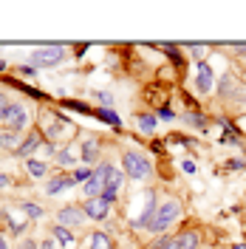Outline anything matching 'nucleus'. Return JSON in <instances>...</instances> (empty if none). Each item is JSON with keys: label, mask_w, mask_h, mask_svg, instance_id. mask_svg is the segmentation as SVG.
<instances>
[{"label": "nucleus", "mask_w": 246, "mask_h": 249, "mask_svg": "<svg viewBox=\"0 0 246 249\" xmlns=\"http://www.w3.org/2000/svg\"><path fill=\"white\" fill-rule=\"evenodd\" d=\"M65 130H71V124L68 122H54L51 124V127H48V139H60V136H68V133H65Z\"/></svg>", "instance_id": "dca6fc26"}, {"label": "nucleus", "mask_w": 246, "mask_h": 249, "mask_svg": "<svg viewBox=\"0 0 246 249\" xmlns=\"http://www.w3.org/2000/svg\"><path fill=\"white\" fill-rule=\"evenodd\" d=\"M153 249H176V241H170V238H161Z\"/></svg>", "instance_id": "393cba45"}, {"label": "nucleus", "mask_w": 246, "mask_h": 249, "mask_svg": "<svg viewBox=\"0 0 246 249\" xmlns=\"http://www.w3.org/2000/svg\"><path fill=\"white\" fill-rule=\"evenodd\" d=\"M139 124H141L144 133H150V130H156V116L153 113H141V116H139Z\"/></svg>", "instance_id": "a211bd4d"}, {"label": "nucleus", "mask_w": 246, "mask_h": 249, "mask_svg": "<svg viewBox=\"0 0 246 249\" xmlns=\"http://www.w3.org/2000/svg\"><path fill=\"white\" fill-rule=\"evenodd\" d=\"M65 57V48L62 46H46V48H37L31 54V65H43V68H51Z\"/></svg>", "instance_id": "7ed1b4c3"}, {"label": "nucleus", "mask_w": 246, "mask_h": 249, "mask_svg": "<svg viewBox=\"0 0 246 249\" xmlns=\"http://www.w3.org/2000/svg\"><path fill=\"white\" fill-rule=\"evenodd\" d=\"M91 249H113L108 232H93L91 235Z\"/></svg>", "instance_id": "4468645a"}, {"label": "nucleus", "mask_w": 246, "mask_h": 249, "mask_svg": "<svg viewBox=\"0 0 246 249\" xmlns=\"http://www.w3.org/2000/svg\"><path fill=\"white\" fill-rule=\"evenodd\" d=\"M0 147L3 150H17L20 147V133L17 130H3L0 133Z\"/></svg>", "instance_id": "9b49d317"}, {"label": "nucleus", "mask_w": 246, "mask_h": 249, "mask_svg": "<svg viewBox=\"0 0 246 249\" xmlns=\"http://www.w3.org/2000/svg\"><path fill=\"white\" fill-rule=\"evenodd\" d=\"M71 176H74V181L79 184V181H88L93 173H91V170H77V173H71Z\"/></svg>", "instance_id": "b1692460"}, {"label": "nucleus", "mask_w": 246, "mask_h": 249, "mask_svg": "<svg viewBox=\"0 0 246 249\" xmlns=\"http://www.w3.org/2000/svg\"><path fill=\"white\" fill-rule=\"evenodd\" d=\"M96 116H99V119H105V122H110V124H113V127H119V116H116L113 110L102 108V110H96Z\"/></svg>", "instance_id": "aec40b11"}, {"label": "nucleus", "mask_w": 246, "mask_h": 249, "mask_svg": "<svg viewBox=\"0 0 246 249\" xmlns=\"http://www.w3.org/2000/svg\"><path fill=\"white\" fill-rule=\"evenodd\" d=\"M0 249H6V241H3V235H0Z\"/></svg>", "instance_id": "c756f323"}, {"label": "nucleus", "mask_w": 246, "mask_h": 249, "mask_svg": "<svg viewBox=\"0 0 246 249\" xmlns=\"http://www.w3.org/2000/svg\"><path fill=\"white\" fill-rule=\"evenodd\" d=\"M9 108H12V102L0 93V122H6V113H9Z\"/></svg>", "instance_id": "4be33fe9"}, {"label": "nucleus", "mask_w": 246, "mask_h": 249, "mask_svg": "<svg viewBox=\"0 0 246 249\" xmlns=\"http://www.w3.org/2000/svg\"><path fill=\"white\" fill-rule=\"evenodd\" d=\"M57 161L68 167V164H74V153H71V150H60V156H57Z\"/></svg>", "instance_id": "5701e85b"}, {"label": "nucleus", "mask_w": 246, "mask_h": 249, "mask_svg": "<svg viewBox=\"0 0 246 249\" xmlns=\"http://www.w3.org/2000/svg\"><path fill=\"white\" fill-rule=\"evenodd\" d=\"M26 122H29V113H26V108L23 105H12L9 108V113H6V124H9V130H23L26 127Z\"/></svg>", "instance_id": "20e7f679"}, {"label": "nucleus", "mask_w": 246, "mask_h": 249, "mask_svg": "<svg viewBox=\"0 0 246 249\" xmlns=\"http://www.w3.org/2000/svg\"><path fill=\"white\" fill-rule=\"evenodd\" d=\"M17 249H37V244H34V241H23Z\"/></svg>", "instance_id": "cd10ccee"}, {"label": "nucleus", "mask_w": 246, "mask_h": 249, "mask_svg": "<svg viewBox=\"0 0 246 249\" xmlns=\"http://www.w3.org/2000/svg\"><path fill=\"white\" fill-rule=\"evenodd\" d=\"M43 144V139H40V133H29V139L23 142L20 147H17V156H31L37 147Z\"/></svg>", "instance_id": "9d476101"}, {"label": "nucleus", "mask_w": 246, "mask_h": 249, "mask_svg": "<svg viewBox=\"0 0 246 249\" xmlns=\"http://www.w3.org/2000/svg\"><path fill=\"white\" fill-rule=\"evenodd\" d=\"M198 247V232H181L176 238V249H195Z\"/></svg>", "instance_id": "f8f14e48"}, {"label": "nucleus", "mask_w": 246, "mask_h": 249, "mask_svg": "<svg viewBox=\"0 0 246 249\" xmlns=\"http://www.w3.org/2000/svg\"><path fill=\"white\" fill-rule=\"evenodd\" d=\"M0 187H6V176H0Z\"/></svg>", "instance_id": "7c9ffc66"}, {"label": "nucleus", "mask_w": 246, "mask_h": 249, "mask_svg": "<svg viewBox=\"0 0 246 249\" xmlns=\"http://www.w3.org/2000/svg\"><path fill=\"white\" fill-rule=\"evenodd\" d=\"M238 54H244V57H246V46H241V48H238Z\"/></svg>", "instance_id": "c85d7f7f"}, {"label": "nucleus", "mask_w": 246, "mask_h": 249, "mask_svg": "<svg viewBox=\"0 0 246 249\" xmlns=\"http://www.w3.org/2000/svg\"><path fill=\"white\" fill-rule=\"evenodd\" d=\"M158 116H161V119H173V110H170V108H161V110H158Z\"/></svg>", "instance_id": "bb28decb"}, {"label": "nucleus", "mask_w": 246, "mask_h": 249, "mask_svg": "<svg viewBox=\"0 0 246 249\" xmlns=\"http://www.w3.org/2000/svg\"><path fill=\"white\" fill-rule=\"evenodd\" d=\"M57 221H60V224H68V227H77V224L85 221V213H82V210H74V207H65V210L57 213Z\"/></svg>", "instance_id": "0eeeda50"}, {"label": "nucleus", "mask_w": 246, "mask_h": 249, "mask_svg": "<svg viewBox=\"0 0 246 249\" xmlns=\"http://www.w3.org/2000/svg\"><path fill=\"white\" fill-rule=\"evenodd\" d=\"M178 213H181V207H178V201H164L158 210H156V215H153V221L147 224L153 232H164L170 224L178 218Z\"/></svg>", "instance_id": "f257e3e1"}, {"label": "nucleus", "mask_w": 246, "mask_h": 249, "mask_svg": "<svg viewBox=\"0 0 246 249\" xmlns=\"http://www.w3.org/2000/svg\"><path fill=\"white\" fill-rule=\"evenodd\" d=\"M23 213H26L29 218H43V207H37V204L26 201V204H23Z\"/></svg>", "instance_id": "412c9836"}, {"label": "nucleus", "mask_w": 246, "mask_h": 249, "mask_svg": "<svg viewBox=\"0 0 246 249\" xmlns=\"http://www.w3.org/2000/svg\"><path fill=\"white\" fill-rule=\"evenodd\" d=\"M96 96H99V102H105V105H110V93L99 91V93H96Z\"/></svg>", "instance_id": "a878e982"}, {"label": "nucleus", "mask_w": 246, "mask_h": 249, "mask_svg": "<svg viewBox=\"0 0 246 249\" xmlns=\"http://www.w3.org/2000/svg\"><path fill=\"white\" fill-rule=\"evenodd\" d=\"M96 156H99V142L96 139L85 142V144H82V161L91 164V161H96Z\"/></svg>", "instance_id": "ddd939ff"}, {"label": "nucleus", "mask_w": 246, "mask_h": 249, "mask_svg": "<svg viewBox=\"0 0 246 249\" xmlns=\"http://www.w3.org/2000/svg\"><path fill=\"white\" fill-rule=\"evenodd\" d=\"M29 173L34 176V178H43V176H46V161H34V159H31L29 161Z\"/></svg>", "instance_id": "6ab92c4d"}, {"label": "nucleus", "mask_w": 246, "mask_h": 249, "mask_svg": "<svg viewBox=\"0 0 246 249\" xmlns=\"http://www.w3.org/2000/svg\"><path fill=\"white\" fill-rule=\"evenodd\" d=\"M119 187H122V173L108 164V173H105V190H102V193H116Z\"/></svg>", "instance_id": "1a4fd4ad"}, {"label": "nucleus", "mask_w": 246, "mask_h": 249, "mask_svg": "<svg viewBox=\"0 0 246 249\" xmlns=\"http://www.w3.org/2000/svg\"><path fill=\"white\" fill-rule=\"evenodd\" d=\"M54 238H57V241H60L62 247H68V244H74V235L68 232V230H65V227H60V224H57V227H54Z\"/></svg>", "instance_id": "f3484780"}, {"label": "nucleus", "mask_w": 246, "mask_h": 249, "mask_svg": "<svg viewBox=\"0 0 246 249\" xmlns=\"http://www.w3.org/2000/svg\"><path fill=\"white\" fill-rule=\"evenodd\" d=\"M108 210H110V204L99 196V198H88L85 201V207H82V213L88 218H96V221H102V218L108 215Z\"/></svg>", "instance_id": "39448f33"}, {"label": "nucleus", "mask_w": 246, "mask_h": 249, "mask_svg": "<svg viewBox=\"0 0 246 249\" xmlns=\"http://www.w3.org/2000/svg\"><path fill=\"white\" fill-rule=\"evenodd\" d=\"M3 215L9 218V227H12V232H17V235H20V232H23V230H26V221H23V218L17 215L15 210H6Z\"/></svg>", "instance_id": "2eb2a0df"}, {"label": "nucleus", "mask_w": 246, "mask_h": 249, "mask_svg": "<svg viewBox=\"0 0 246 249\" xmlns=\"http://www.w3.org/2000/svg\"><path fill=\"white\" fill-rule=\"evenodd\" d=\"M77 181H74V176H60V178H51L46 184V193L48 196H57V193H62V190H68V187H74Z\"/></svg>", "instance_id": "6e6552de"}, {"label": "nucleus", "mask_w": 246, "mask_h": 249, "mask_svg": "<svg viewBox=\"0 0 246 249\" xmlns=\"http://www.w3.org/2000/svg\"><path fill=\"white\" fill-rule=\"evenodd\" d=\"M195 85H198L201 93H210L212 91V71L207 62H198V77H195Z\"/></svg>", "instance_id": "423d86ee"}, {"label": "nucleus", "mask_w": 246, "mask_h": 249, "mask_svg": "<svg viewBox=\"0 0 246 249\" xmlns=\"http://www.w3.org/2000/svg\"><path fill=\"white\" fill-rule=\"evenodd\" d=\"M122 167H124V173H127L130 178H150V173H153L150 161H147L144 156L133 153V150L122 156Z\"/></svg>", "instance_id": "f03ea898"}]
</instances>
